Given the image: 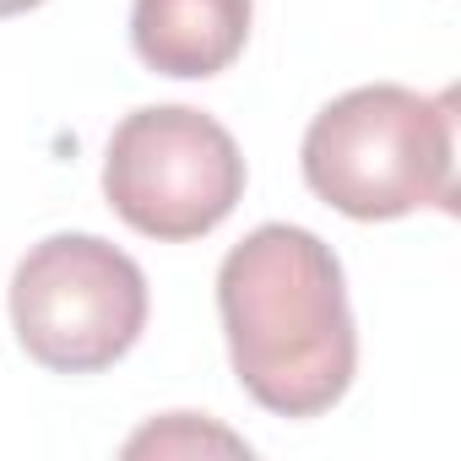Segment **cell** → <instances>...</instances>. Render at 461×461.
Masks as SVG:
<instances>
[{"instance_id":"1","label":"cell","mask_w":461,"mask_h":461,"mask_svg":"<svg viewBox=\"0 0 461 461\" xmlns=\"http://www.w3.org/2000/svg\"><path fill=\"white\" fill-rule=\"evenodd\" d=\"M217 315L240 385L277 418L331 412L358 375L337 250L299 222H261L217 267Z\"/></svg>"},{"instance_id":"2","label":"cell","mask_w":461,"mask_h":461,"mask_svg":"<svg viewBox=\"0 0 461 461\" xmlns=\"http://www.w3.org/2000/svg\"><path fill=\"white\" fill-rule=\"evenodd\" d=\"M304 185L353 222H391L423 206H456V114L450 93L429 98L375 82L331 98L299 147Z\"/></svg>"},{"instance_id":"3","label":"cell","mask_w":461,"mask_h":461,"mask_svg":"<svg viewBox=\"0 0 461 461\" xmlns=\"http://www.w3.org/2000/svg\"><path fill=\"white\" fill-rule=\"evenodd\" d=\"M12 326L33 364L98 375L141 342L147 277L98 234H50L12 272Z\"/></svg>"},{"instance_id":"4","label":"cell","mask_w":461,"mask_h":461,"mask_svg":"<svg viewBox=\"0 0 461 461\" xmlns=\"http://www.w3.org/2000/svg\"><path fill=\"white\" fill-rule=\"evenodd\" d=\"M104 195L125 228L163 245L201 240L245 201V152L212 114L152 104L114 125Z\"/></svg>"},{"instance_id":"5","label":"cell","mask_w":461,"mask_h":461,"mask_svg":"<svg viewBox=\"0 0 461 461\" xmlns=\"http://www.w3.org/2000/svg\"><path fill=\"white\" fill-rule=\"evenodd\" d=\"M256 23V0H136L131 6V44L141 66L158 77L201 82L228 71Z\"/></svg>"},{"instance_id":"6","label":"cell","mask_w":461,"mask_h":461,"mask_svg":"<svg viewBox=\"0 0 461 461\" xmlns=\"http://www.w3.org/2000/svg\"><path fill=\"white\" fill-rule=\"evenodd\" d=\"M195 445H217V450H245L234 434H222V429H206L195 434V412H168V423H152L147 434H136L125 450L141 456V450H195Z\"/></svg>"},{"instance_id":"7","label":"cell","mask_w":461,"mask_h":461,"mask_svg":"<svg viewBox=\"0 0 461 461\" xmlns=\"http://www.w3.org/2000/svg\"><path fill=\"white\" fill-rule=\"evenodd\" d=\"M33 6H44V0H0V17H23Z\"/></svg>"}]
</instances>
